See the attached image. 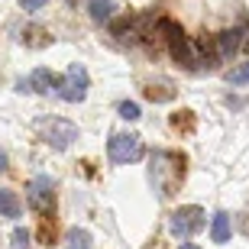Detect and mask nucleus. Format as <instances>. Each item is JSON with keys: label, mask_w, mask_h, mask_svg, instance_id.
<instances>
[{"label": "nucleus", "mask_w": 249, "mask_h": 249, "mask_svg": "<svg viewBox=\"0 0 249 249\" xmlns=\"http://www.w3.org/2000/svg\"><path fill=\"white\" fill-rule=\"evenodd\" d=\"M23 42L33 46V49H46L49 42H52V36H49L42 26H26V29H23Z\"/></svg>", "instance_id": "obj_14"}, {"label": "nucleus", "mask_w": 249, "mask_h": 249, "mask_svg": "<svg viewBox=\"0 0 249 249\" xmlns=\"http://www.w3.org/2000/svg\"><path fill=\"white\" fill-rule=\"evenodd\" d=\"M0 172H7V152L0 149Z\"/></svg>", "instance_id": "obj_21"}, {"label": "nucleus", "mask_w": 249, "mask_h": 249, "mask_svg": "<svg viewBox=\"0 0 249 249\" xmlns=\"http://www.w3.org/2000/svg\"><path fill=\"white\" fill-rule=\"evenodd\" d=\"M36 133L52 149H68L78 139V126L71 120H62V117H42V120H36Z\"/></svg>", "instance_id": "obj_1"}, {"label": "nucleus", "mask_w": 249, "mask_h": 249, "mask_svg": "<svg viewBox=\"0 0 249 249\" xmlns=\"http://www.w3.org/2000/svg\"><path fill=\"white\" fill-rule=\"evenodd\" d=\"M233 236V227H230V213L227 211H217L211 220V240L213 243H230Z\"/></svg>", "instance_id": "obj_10"}, {"label": "nucleus", "mask_w": 249, "mask_h": 249, "mask_svg": "<svg viewBox=\"0 0 249 249\" xmlns=\"http://www.w3.org/2000/svg\"><path fill=\"white\" fill-rule=\"evenodd\" d=\"M152 29H156L152 17H117V19H110V33L123 46H133L139 39H149Z\"/></svg>", "instance_id": "obj_3"}, {"label": "nucleus", "mask_w": 249, "mask_h": 249, "mask_svg": "<svg viewBox=\"0 0 249 249\" xmlns=\"http://www.w3.org/2000/svg\"><path fill=\"white\" fill-rule=\"evenodd\" d=\"M107 156H110L113 165H133L146 156V146H142V136L139 133H117L107 142Z\"/></svg>", "instance_id": "obj_2"}, {"label": "nucleus", "mask_w": 249, "mask_h": 249, "mask_svg": "<svg viewBox=\"0 0 249 249\" xmlns=\"http://www.w3.org/2000/svg\"><path fill=\"white\" fill-rule=\"evenodd\" d=\"M88 88H91V78H88V71H84V65H68V71L58 78L55 91L62 94V101L81 104L84 97H88Z\"/></svg>", "instance_id": "obj_5"}, {"label": "nucleus", "mask_w": 249, "mask_h": 249, "mask_svg": "<svg viewBox=\"0 0 249 249\" xmlns=\"http://www.w3.org/2000/svg\"><path fill=\"white\" fill-rule=\"evenodd\" d=\"M88 10H91V19H94V23H110L117 3H113V0H91V3H88Z\"/></svg>", "instance_id": "obj_13"}, {"label": "nucleus", "mask_w": 249, "mask_h": 249, "mask_svg": "<svg viewBox=\"0 0 249 249\" xmlns=\"http://www.w3.org/2000/svg\"><path fill=\"white\" fill-rule=\"evenodd\" d=\"M13 249H29V230H23V227L13 230Z\"/></svg>", "instance_id": "obj_19"}, {"label": "nucleus", "mask_w": 249, "mask_h": 249, "mask_svg": "<svg viewBox=\"0 0 249 249\" xmlns=\"http://www.w3.org/2000/svg\"><path fill=\"white\" fill-rule=\"evenodd\" d=\"M197 58H201V68H217L220 65V49H217V36H201L197 42Z\"/></svg>", "instance_id": "obj_8"}, {"label": "nucleus", "mask_w": 249, "mask_h": 249, "mask_svg": "<svg viewBox=\"0 0 249 249\" xmlns=\"http://www.w3.org/2000/svg\"><path fill=\"white\" fill-rule=\"evenodd\" d=\"M227 81L230 84H249V62H240L236 68L227 71Z\"/></svg>", "instance_id": "obj_16"}, {"label": "nucleus", "mask_w": 249, "mask_h": 249, "mask_svg": "<svg viewBox=\"0 0 249 249\" xmlns=\"http://www.w3.org/2000/svg\"><path fill=\"white\" fill-rule=\"evenodd\" d=\"M17 3H19L23 10H42V7L49 3V0H17Z\"/></svg>", "instance_id": "obj_20"}, {"label": "nucleus", "mask_w": 249, "mask_h": 249, "mask_svg": "<svg viewBox=\"0 0 249 249\" xmlns=\"http://www.w3.org/2000/svg\"><path fill=\"white\" fill-rule=\"evenodd\" d=\"M181 249H201V246H194V243H181Z\"/></svg>", "instance_id": "obj_22"}, {"label": "nucleus", "mask_w": 249, "mask_h": 249, "mask_svg": "<svg viewBox=\"0 0 249 249\" xmlns=\"http://www.w3.org/2000/svg\"><path fill=\"white\" fill-rule=\"evenodd\" d=\"M165 46H168V55L175 58L181 68H188V71H197V68H201V58H197V46H194V42L185 36V33H181V36H175V39H168Z\"/></svg>", "instance_id": "obj_7"}, {"label": "nucleus", "mask_w": 249, "mask_h": 249, "mask_svg": "<svg viewBox=\"0 0 249 249\" xmlns=\"http://www.w3.org/2000/svg\"><path fill=\"white\" fill-rule=\"evenodd\" d=\"M68 249H91V233L88 230H71L68 233Z\"/></svg>", "instance_id": "obj_15"}, {"label": "nucleus", "mask_w": 249, "mask_h": 249, "mask_svg": "<svg viewBox=\"0 0 249 249\" xmlns=\"http://www.w3.org/2000/svg\"><path fill=\"white\" fill-rule=\"evenodd\" d=\"M146 97H149V101H156V104H162V101H172V91H162V84H159V88H156V84H149Z\"/></svg>", "instance_id": "obj_18"}, {"label": "nucleus", "mask_w": 249, "mask_h": 249, "mask_svg": "<svg viewBox=\"0 0 249 249\" xmlns=\"http://www.w3.org/2000/svg\"><path fill=\"white\" fill-rule=\"evenodd\" d=\"M29 88H33L36 94L55 91V88H58V74H55V71H49V68H36V71L29 74Z\"/></svg>", "instance_id": "obj_9"}, {"label": "nucleus", "mask_w": 249, "mask_h": 249, "mask_svg": "<svg viewBox=\"0 0 249 249\" xmlns=\"http://www.w3.org/2000/svg\"><path fill=\"white\" fill-rule=\"evenodd\" d=\"M240 49H246V52H249V39H243V46Z\"/></svg>", "instance_id": "obj_23"}, {"label": "nucleus", "mask_w": 249, "mask_h": 249, "mask_svg": "<svg viewBox=\"0 0 249 249\" xmlns=\"http://www.w3.org/2000/svg\"><path fill=\"white\" fill-rule=\"evenodd\" d=\"M204 211L197 207V204H188V207H178L175 213H172V220H168V227H172V233L175 236H181V240H188V236H194L197 230H204Z\"/></svg>", "instance_id": "obj_6"}, {"label": "nucleus", "mask_w": 249, "mask_h": 249, "mask_svg": "<svg viewBox=\"0 0 249 249\" xmlns=\"http://www.w3.org/2000/svg\"><path fill=\"white\" fill-rule=\"evenodd\" d=\"M243 33L240 29H223L220 36H217V49H220V58H230V55H236V49L243 46Z\"/></svg>", "instance_id": "obj_11"}, {"label": "nucleus", "mask_w": 249, "mask_h": 249, "mask_svg": "<svg viewBox=\"0 0 249 249\" xmlns=\"http://www.w3.org/2000/svg\"><path fill=\"white\" fill-rule=\"evenodd\" d=\"M26 201L42 220H49L55 213V188H52V178H46V175L33 178L26 185Z\"/></svg>", "instance_id": "obj_4"}, {"label": "nucleus", "mask_w": 249, "mask_h": 249, "mask_svg": "<svg viewBox=\"0 0 249 249\" xmlns=\"http://www.w3.org/2000/svg\"><path fill=\"white\" fill-rule=\"evenodd\" d=\"M117 110H120V117H123V120H129V123H136L139 117H142V110H139V104H136V101H123Z\"/></svg>", "instance_id": "obj_17"}, {"label": "nucleus", "mask_w": 249, "mask_h": 249, "mask_svg": "<svg viewBox=\"0 0 249 249\" xmlns=\"http://www.w3.org/2000/svg\"><path fill=\"white\" fill-rule=\"evenodd\" d=\"M19 213H23V204H19L17 191H10V188H0V217H10V220H17Z\"/></svg>", "instance_id": "obj_12"}]
</instances>
